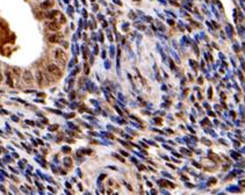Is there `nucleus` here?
<instances>
[{"mask_svg":"<svg viewBox=\"0 0 245 195\" xmlns=\"http://www.w3.org/2000/svg\"><path fill=\"white\" fill-rule=\"evenodd\" d=\"M46 27H48V29H50V30H52V31H56V30H58L59 29V24H58L57 22H50V23H48L46 24Z\"/></svg>","mask_w":245,"mask_h":195,"instance_id":"5","label":"nucleus"},{"mask_svg":"<svg viewBox=\"0 0 245 195\" xmlns=\"http://www.w3.org/2000/svg\"><path fill=\"white\" fill-rule=\"evenodd\" d=\"M1 80H2V76H1V73H0V84H1Z\"/></svg>","mask_w":245,"mask_h":195,"instance_id":"7","label":"nucleus"},{"mask_svg":"<svg viewBox=\"0 0 245 195\" xmlns=\"http://www.w3.org/2000/svg\"><path fill=\"white\" fill-rule=\"evenodd\" d=\"M23 80L29 85L33 84V76H31L30 71H24V73H23Z\"/></svg>","mask_w":245,"mask_h":195,"instance_id":"2","label":"nucleus"},{"mask_svg":"<svg viewBox=\"0 0 245 195\" xmlns=\"http://www.w3.org/2000/svg\"><path fill=\"white\" fill-rule=\"evenodd\" d=\"M52 5H54V1H52V0H46V1H44V2L41 4V7L42 8H49V7H51Z\"/></svg>","mask_w":245,"mask_h":195,"instance_id":"6","label":"nucleus"},{"mask_svg":"<svg viewBox=\"0 0 245 195\" xmlns=\"http://www.w3.org/2000/svg\"><path fill=\"white\" fill-rule=\"evenodd\" d=\"M49 41L51 43H58L62 41V35L61 34H52L49 37Z\"/></svg>","mask_w":245,"mask_h":195,"instance_id":"3","label":"nucleus"},{"mask_svg":"<svg viewBox=\"0 0 245 195\" xmlns=\"http://www.w3.org/2000/svg\"><path fill=\"white\" fill-rule=\"evenodd\" d=\"M48 71H49L51 74H54V76H62V71L59 70V67H58L57 65H55V64H51L48 66Z\"/></svg>","mask_w":245,"mask_h":195,"instance_id":"1","label":"nucleus"},{"mask_svg":"<svg viewBox=\"0 0 245 195\" xmlns=\"http://www.w3.org/2000/svg\"><path fill=\"white\" fill-rule=\"evenodd\" d=\"M55 55H56V58H57V59H62L63 63L66 61V55L64 54V51H63V50H59V49L56 50V54Z\"/></svg>","mask_w":245,"mask_h":195,"instance_id":"4","label":"nucleus"}]
</instances>
